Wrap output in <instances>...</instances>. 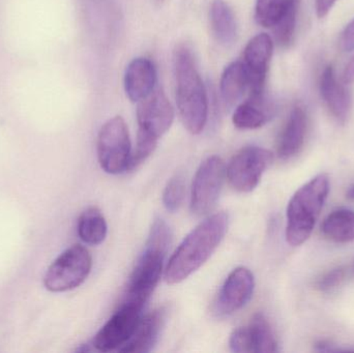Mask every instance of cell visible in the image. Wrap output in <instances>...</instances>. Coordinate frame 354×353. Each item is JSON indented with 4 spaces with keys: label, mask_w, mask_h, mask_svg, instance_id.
<instances>
[{
    "label": "cell",
    "mask_w": 354,
    "mask_h": 353,
    "mask_svg": "<svg viewBox=\"0 0 354 353\" xmlns=\"http://www.w3.org/2000/svg\"><path fill=\"white\" fill-rule=\"evenodd\" d=\"M97 159L102 169L109 174L128 171L132 155L130 134L122 116L110 118L97 136Z\"/></svg>",
    "instance_id": "cell-5"
},
{
    "label": "cell",
    "mask_w": 354,
    "mask_h": 353,
    "mask_svg": "<svg viewBox=\"0 0 354 353\" xmlns=\"http://www.w3.org/2000/svg\"><path fill=\"white\" fill-rule=\"evenodd\" d=\"M315 1L317 16L319 18H324V17L328 16V12H330L337 0H315Z\"/></svg>",
    "instance_id": "cell-28"
},
{
    "label": "cell",
    "mask_w": 354,
    "mask_h": 353,
    "mask_svg": "<svg viewBox=\"0 0 354 353\" xmlns=\"http://www.w3.org/2000/svg\"><path fill=\"white\" fill-rule=\"evenodd\" d=\"M340 48L345 52L354 50V20L351 21L343 31L340 39Z\"/></svg>",
    "instance_id": "cell-27"
},
{
    "label": "cell",
    "mask_w": 354,
    "mask_h": 353,
    "mask_svg": "<svg viewBox=\"0 0 354 353\" xmlns=\"http://www.w3.org/2000/svg\"><path fill=\"white\" fill-rule=\"evenodd\" d=\"M172 234L164 220H156L145 252L136 263L124 294V302L145 309L164 271V261L171 244Z\"/></svg>",
    "instance_id": "cell-2"
},
{
    "label": "cell",
    "mask_w": 354,
    "mask_h": 353,
    "mask_svg": "<svg viewBox=\"0 0 354 353\" xmlns=\"http://www.w3.org/2000/svg\"><path fill=\"white\" fill-rule=\"evenodd\" d=\"M142 311L141 307L122 302L111 318L97 332L93 347L101 352L120 350L136 331L142 318Z\"/></svg>",
    "instance_id": "cell-9"
},
{
    "label": "cell",
    "mask_w": 354,
    "mask_h": 353,
    "mask_svg": "<svg viewBox=\"0 0 354 353\" xmlns=\"http://www.w3.org/2000/svg\"><path fill=\"white\" fill-rule=\"evenodd\" d=\"M272 115L274 109L263 95L250 97L248 101L237 106L232 122L239 130H256L266 126Z\"/></svg>",
    "instance_id": "cell-18"
},
{
    "label": "cell",
    "mask_w": 354,
    "mask_h": 353,
    "mask_svg": "<svg viewBox=\"0 0 354 353\" xmlns=\"http://www.w3.org/2000/svg\"><path fill=\"white\" fill-rule=\"evenodd\" d=\"M297 0H257L255 19L263 27H274Z\"/></svg>",
    "instance_id": "cell-23"
},
{
    "label": "cell",
    "mask_w": 354,
    "mask_h": 353,
    "mask_svg": "<svg viewBox=\"0 0 354 353\" xmlns=\"http://www.w3.org/2000/svg\"><path fill=\"white\" fill-rule=\"evenodd\" d=\"M324 236L338 244L354 240V211L340 209L333 211L322 224Z\"/></svg>",
    "instance_id": "cell-21"
},
{
    "label": "cell",
    "mask_w": 354,
    "mask_h": 353,
    "mask_svg": "<svg viewBox=\"0 0 354 353\" xmlns=\"http://www.w3.org/2000/svg\"><path fill=\"white\" fill-rule=\"evenodd\" d=\"M210 25L216 41L223 46L234 43L237 35L234 12L224 0H214L210 8Z\"/></svg>",
    "instance_id": "cell-20"
},
{
    "label": "cell",
    "mask_w": 354,
    "mask_h": 353,
    "mask_svg": "<svg viewBox=\"0 0 354 353\" xmlns=\"http://www.w3.org/2000/svg\"><path fill=\"white\" fill-rule=\"evenodd\" d=\"M165 308H159L141 318L131 339L118 352L127 353L151 352L159 341L165 325Z\"/></svg>",
    "instance_id": "cell-17"
},
{
    "label": "cell",
    "mask_w": 354,
    "mask_h": 353,
    "mask_svg": "<svg viewBox=\"0 0 354 353\" xmlns=\"http://www.w3.org/2000/svg\"><path fill=\"white\" fill-rule=\"evenodd\" d=\"M77 230L85 244L99 246L107 236V222L97 207H88L79 217Z\"/></svg>",
    "instance_id": "cell-22"
},
{
    "label": "cell",
    "mask_w": 354,
    "mask_h": 353,
    "mask_svg": "<svg viewBox=\"0 0 354 353\" xmlns=\"http://www.w3.org/2000/svg\"><path fill=\"white\" fill-rule=\"evenodd\" d=\"M255 289V279L249 269L236 267L225 280L216 302L218 316H229L243 309L251 300Z\"/></svg>",
    "instance_id": "cell-12"
},
{
    "label": "cell",
    "mask_w": 354,
    "mask_h": 353,
    "mask_svg": "<svg viewBox=\"0 0 354 353\" xmlns=\"http://www.w3.org/2000/svg\"><path fill=\"white\" fill-rule=\"evenodd\" d=\"M228 225V215L220 211L194 228L169 259L164 275L166 282L176 285L198 271L220 246Z\"/></svg>",
    "instance_id": "cell-1"
},
{
    "label": "cell",
    "mask_w": 354,
    "mask_h": 353,
    "mask_svg": "<svg viewBox=\"0 0 354 353\" xmlns=\"http://www.w3.org/2000/svg\"><path fill=\"white\" fill-rule=\"evenodd\" d=\"M225 175L226 167L218 155H210L202 162L192 184L191 211L194 215H206L216 207Z\"/></svg>",
    "instance_id": "cell-8"
},
{
    "label": "cell",
    "mask_w": 354,
    "mask_h": 353,
    "mask_svg": "<svg viewBox=\"0 0 354 353\" xmlns=\"http://www.w3.org/2000/svg\"><path fill=\"white\" fill-rule=\"evenodd\" d=\"M272 51L274 43L266 33L256 35L245 46L243 64L249 77L250 97L263 95Z\"/></svg>",
    "instance_id": "cell-13"
},
{
    "label": "cell",
    "mask_w": 354,
    "mask_h": 353,
    "mask_svg": "<svg viewBox=\"0 0 354 353\" xmlns=\"http://www.w3.org/2000/svg\"><path fill=\"white\" fill-rule=\"evenodd\" d=\"M308 130V116L305 108L297 105L291 110L288 120L281 132L277 153L282 160L295 157L305 144Z\"/></svg>",
    "instance_id": "cell-16"
},
{
    "label": "cell",
    "mask_w": 354,
    "mask_h": 353,
    "mask_svg": "<svg viewBox=\"0 0 354 353\" xmlns=\"http://www.w3.org/2000/svg\"><path fill=\"white\" fill-rule=\"evenodd\" d=\"M346 196L349 200L354 201V184H353V186L348 189V191H347Z\"/></svg>",
    "instance_id": "cell-30"
},
{
    "label": "cell",
    "mask_w": 354,
    "mask_h": 353,
    "mask_svg": "<svg viewBox=\"0 0 354 353\" xmlns=\"http://www.w3.org/2000/svg\"><path fill=\"white\" fill-rule=\"evenodd\" d=\"M93 258L85 247L75 245L64 251L48 269L45 287L51 292H66L84 283L91 274Z\"/></svg>",
    "instance_id": "cell-6"
},
{
    "label": "cell",
    "mask_w": 354,
    "mask_h": 353,
    "mask_svg": "<svg viewBox=\"0 0 354 353\" xmlns=\"http://www.w3.org/2000/svg\"><path fill=\"white\" fill-rule=\"evenodd\" d=\"M185 178L176 174L167 182L163 193V203L168 211H178L185 198Z\"/></svg>",
    "instance_id": "cell-25"
},
{
    "label": "cell",
    "mask_w": 354,
    "mask_h": 353,
    "mask_svg": "<svg viewBox=\"0 0 354 353\" xmlns=\"http://www.w3.org/2000/svg\"><path fill=\"white\" fill-rule=\"evenodd\" d=\"M272 160L274 155L268 149L259 146L243 147L233 155L226 168L229 184L239 192H252L257 188Z\"/></svg>",
    "instance_id": "cell-7"
},
{
    "label": "cell",
    "mask_w": 354,
    "mask_h": 353,
    "mask_svg": "<svg viewBox=\"0 0 354 353\" xmlns=\"http://www.w3.org/2000/svg\"><path fill=\"white\" fill-rule=\"evenodd\" d=\"M229 347L235 353L277 352L278 342L266 317L258 313L252 317L249 325L232 332Z\"/></svg>",
    "instance_id": "cell-11"
},
{
    "label": "cell",
    "mask_w": 354,
    "mask_h": 353,
    "mask_svg": "<svg viewBox=\"0 0 354 353\" xmlns=\"http://www.w3.org/2000/svg\"><path fill=\"white\" fill-rule=\"evenodd\" d=\"M249 90V77L243 61L229 64L221 77L220 91L227 107H232L241 101L245 91Z\"/></svg>",
    "instance_id": "cell-19"
},
{
    "label": "cell",
    "mask_w": 354,
    "mask_h": 353,
    "mask_svg": "<svg viewBox=\"0 0 354 353\" xmlns=\"http://www.w3.org/2000/svg\"><path fill=\"white\" fill-rule=\"evenodd\" d=\"M157 70L149 58L138 57L130 62L124 75V89L131 101L138 103L156 89Z\"/></svg>",
    "instance_id": "cell-14"
},
{
    "label": "cell",
    "mask_w": 354,
    "mask_h": 353,
    "mask_svg": "<svg viewBox=\"0 0 354 353\" xmlns=\"http://www.w3.org/2000/svg\"><path fill=\"white\" fill-rule=\"evenodd\" d=\"M297 2L285 14V16L274 25V37L277 43L282 47L290 45L295 37V25H297Z\"/></svg>",
    "instance_id": "cell-24"
},
{
    "label": "cell",
    "mask_w": 354,
    "mask_h": 353,
    "mask_svg": "<svg viewBox=\"0 0 354 353\" xmlns=\"http://www.w3.org/2000/svg\"><path fill=\"white\" fill-rule=\"evenodd\" d=\"M138 132L159 140L174 124V109L162 88L138 102Z\"/></svg>",
    "instance_id": "cell-10"
},
{
    "label": "cell",
    "mask_w": 354,
    "mask_h": 353,
    "mask_svg": "<svg viewBox=\"0 0 354 353\" xmlns=\"http://www.w3.org/2000/svg\"><path fill=\"white\" fill-rule=\"evenodd\" d=\"M320 93L332 115L341 124L348 120L353 106L351 93L346 85L337 79L332 66H328L320 78Z\"/></svg>",
    "instance_id": "cell-15"
},
{
    "label": "cell",
    "mask_w": 354,
    "mask_h": 353,
    "mask_svg": "<svg viewBox=\"0 0 354 353\" xmlns=\"http://www.w3.org/2000/svg\"><path fill=\"white\" fill-rule=\"evenodd\" d=\"M174 66L177 107L181 122L191 134H200L207 122V95L195 60L187 47L176 50Z\"/></svg>",
    "instance_id": "cell-3"
},
{
    "label": "cell",
    "mask_w": 354,
    "mask_h": 353,
    "mask_svg": "<svg viewBox=\"0 0 354 353\" xmlns=\"http://www.w3.org/2000/svg\"><path fill=\"white\" fill-rule=\"evenodd\" d=\"M351 271L349 269H344V267H340V269H334V271H330L326 274L319 282L320 289L330 290L336 286L340 285L341 282L346 278L347 274Z\"/></svg>",
    "instance_id": "cell-26"
},
{
    "label": "cell",
    "mask_w": 354,
    "mask_h": 353,
    "mask_svg": "<svg viewBox=\"0 0 354 353\" xmlns=\"http://www.w3.org/2000/svg\"><path fill=\"white\" fill-rule=\"evenodd\" d=\"M342 82L345 85L353 84L354 83V57L347 64L342 75Z\"/></svg>",
    "instance_id": "cell-29"
},
{
    "label": "cell",
    "mask_w": 354,
    "mask_h": 353,
    "mask_svg": "<svg viewBox=\"0 0 354 353\" xmlns=\"http://www.w3.org/2000/svg\"><path fill=\"white\" fill-rule=\"evenodd\" d=\"M328 193L330 178L319 174L293 195L287 207L286 240L290 246H301L310 238Z\"/></svg>",
    "instance_id": "cell-4"
}]
</instances>
